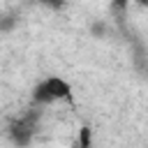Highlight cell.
Segmentation results:
<instances>
[{"label":"cell","instance_id":"3957f363","mask_svg":"<svg viewBox=\"0 0 148 148\" xmlns=\"http://www.w3.org/2000/svg\"><path fill=\"white\" fill-rule=\"evenodd\" d=\"M32 97H35V102H39V104H51V102H53V99H51V95H49V90H46V86H44V81H42V83H37V88H35Z\"/></svg>","mask_w":148,"mask_h":148},{"label":"cell","instance_id":"7a4b0ae2","mask_svg":"<svg viewBox=\"0 0 148 148\" xmlns=\"http://www.w3.org/2000/svg\"><path fill=\"white\" fill-rule=\"evenodd\" d=\"M12 139H14V143H18V146H25V143L32 139V130H30L28 125L18 123V125L12 130Z\"/></svg>","mask_w":148,"mask_h":148},{"label":"cell","instance_id":"5b68a950","mask_svg":"<svg viewBox=\"0 0 148 148\" xmlns=\"http://www.w3.org/2000/svg\"><path fill=\"white\" fill-rule=\"evenodd\" d=\"M90 32H92L95 37H99V39H102V37L106 35V23H104V21H95V23L90 25Z\"/></svg>","mask_w":148,"mask_h":148},{"label":"cell","instance_id":"6da1fadb","mask_svg":"<svg viewBox=\"0 0 148 148\" xmlns=\"http://www.w3.org/2000/svg\"><path fill=\"white\" fill-rule=\"evenodd\" d=\"M44 86H46V90H49V95H51L53 102H58V99H72V86L62 76H49V79H44Z\"/></svg>","mask_w":148,"mask_h":148},{"label":"cell","instance_id":"277c9868","mask_svg":"<svg viewBox=\"0 0 148 148\" xmlns=\"http://www.w3.org/2000/svg\"><path fill=\"white\" fill-rule=\"evenodd\" d=\"M79 146L81 148H92V130L88 125H83L79 130Z\"/></svg>","mask_w":148,"mask_h":148}]
</instances>
